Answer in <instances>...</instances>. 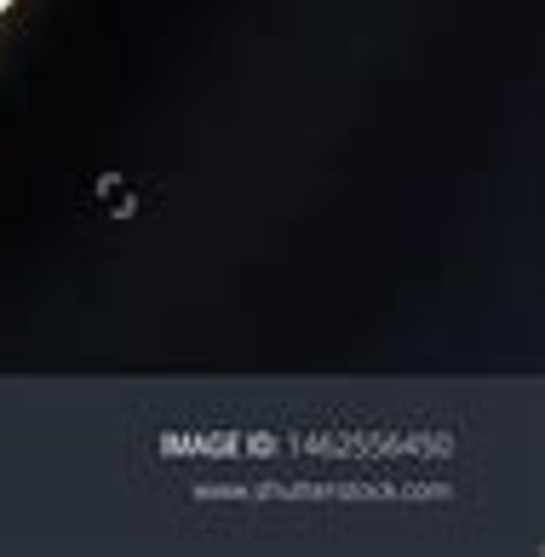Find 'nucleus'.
I'll list each match as a JSON object with an SVG mask.
<instances>
[]
</instances>
